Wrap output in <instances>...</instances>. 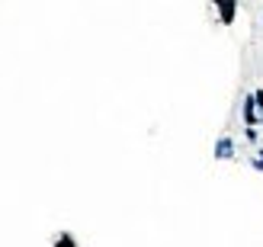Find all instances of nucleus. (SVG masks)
Masks as SVG:
<instances>
[{
    "label": "nucleus",
    "mask_w": 263,
    "mask_h": 247,
    "mask_svg": "<svg viewBox=\"0 0 263 247\" xmlns=\"http://www.w3.org/2000/svg\"><path fill=\"white\" fill-rule=\"evenodd\" d=\"M209 4H212V7H218V4H221V0H209Z\"/></svg>",
    "instance_id": "8"
},
{
    "label": "nucleus",
    "mask_w": 263,
    "mask_h": 247,
    "mask_svg": "<svg viewBox=\"0 0 263 247\" xmlns=\"http://www.w3.org/2000/svg\"><path fill=\"white\" fill-rule=\"evenodd\" d=\"M241 116H244V125H260V116H257V100H254V93H247V97H244Z\"/></svg>",
    "instance_id": "1"
},
{
    "label": "nucleus",
    "mask_w": 263,
    "mask_h": 247,
    "mask_svg": "<svg viewBox=\"0 0 263 247\" xmlns=\"http://www.w3.org/2000/svg\"><path fill=\"white\" fill-rule=\"evenodd\" d=\"M254 167H257V170H263V151H257V158H254Z\"/></svg>",
    "instance_id": "7"
},
{
    "label": "nucleus",
    "mask_w": 263,
    "mask_h": 247,
    "mask_svg": "<svg viewBox=\"0 0 263 247\" xmlns=\"http://www.w3.org/2000/svg\"><path fill=\"white\" fill-rule=\"evenodd\" d=\"M234 16H238V0H221V4H218V23L231 26Z\"/></svg>",
    "instance_id": "2"
},
{
    "label": "nucleus",
    "mask_w": 263,
    "mask_h": 247,
    "mask_svg": "<svg viewBox=\"0 0 263 247\" xmlns=\"http://www.w3.org/2000/svg\"><path fill=\"white\" fill-rule=\"evenodd\" d=\"M244 135H247V141L254 145V141H257V128H254V125H244Z\"/></svg>",
    "instance_id": "5"
},
{
    "label": "nucleus",
    "mask_w": 263,
    "mask_h": 247,
    "mask_svg": "<svg viewBox=\"0 0 263 247\" xmlns=\"http://www.w3.org/2000/svg\"><path fill=\"white\" fill-rule=\"evenodd\" d=\"M55 247H77V244H74V238L68 235V231H61V235L55 238Z\"/></svg>",
    "instance_id": "4"
},
{
    "label": "nucleus",
    "mask_w": 263,
    "mask_h": 247,
    "mask_svg": "<svg viewBox=\"0 0 263 247\" xmlns=\"http://www.w3.org/2000/svg\"><path fill=\"white\" fill-rule=\"evenodd\" d=\"M254 100H257V109L263 112V90H254Z\"/></svg>",
    "instance_id": "6"
},
{
    "label": "nucleus",
    "mask_w": 263,
    "mask_h": 247,
    "mask_svg": "<svg viewBox=\"0 0 263 247\" xmlns=\"http://www.w3.org/2000/svg\"><path fill=\"white\" fill-rule=\"evenodd\" d=\"M215 158H218V161H231V158H234V141H231L228 135H221V138L215 141Z\"/></svg>",
    "instance_id": "3"
}]
</instances>
